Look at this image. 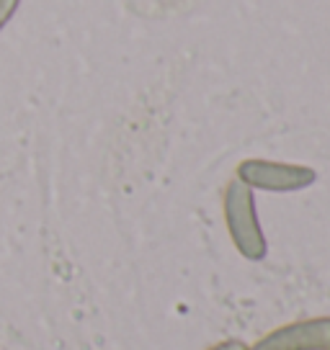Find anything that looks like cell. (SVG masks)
Instances as JSON below:
<instances>
[{
  "instance_id": "cell-5",
  "label": "cell",
  "mask_w": 330,
  "mask_h": 350,
  "mask_svg": "<svg viewBox=\"0 0 330 350\" xmlns=\"http://www.w3.org/2000/svg\"><path fill=\"white\" fill-rule=\"evenodd\" d=\"M207 350H248V342H242V340H238V338H227V340H222V342H214V345Z\"/></svg>"
},
{
  "instance_id": "cell-4",
  "label": "cell",
  "mask_w": 330,
  "mask_h": 350,
  "mask_svg": "<svg viewBox=\"0 0 330 350\" xmlns=\"http://www.w3.org/2000/svg\"><path fill=\"white\" fill-rule=\"evenodd\" d=\"M18 3H21V0H0V31H3V29H5V23L16 16Z\"/></svg>"
},
{
  "instance_id": "cell-1",
  "label": "cell",
  "mask_w": 330,
  "mask_h": 350,
  "mask_svg": "<svg viewBox=\"0 0 330 350\" xmlns=\"http://www.w3.org/2000/svg\"><path fill=\"white\" fill-rule=\"evenodd\" d=\"M225 221H227V232L242 258L253 262L264 260L268 245H266L264 230L258 221L253 191L242 186L238 178L225 191Z\"/></svg>"
},
{
  "instance_id": "cell-2",
  "label": "cell",
  "mask_w": 330,
  "mask_h": 350,
  "mask_svg": "<svg viewBox=\"0 0 330 350\" xmlns=\"http://www.w3.org/2000/svg\"><path fill=\"white\" fill-rule=\"evenodd\" d=\"M315 170L305 165L274 163V160H242L238 165V180L251 191H274V193H292L315 183Z\"/></svg>"
},
{
  "instance_id": "cell-3",
  "label": "cell",
  "mask_w": 330,
  "mask_h": 350,
  "mask_svg": "<svg viewBox=\"0 0 330 350\" xmlns=\"http://www.w3.org/2000/svg\"><path fill=\"white\" fill-rule=\"evenodd\" d=\"M248 350H330V317L297 319L255 340Z\"/></svg>"
}]
</instances>
